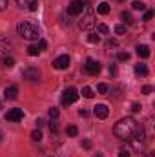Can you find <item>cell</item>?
Masks as SVG:
<instances>
[{
	"mask_svg": "<svg viewBox=\"0 0 155 157\" xmlns=\"http://www.w3.org/2000/svg\"><path fill=\"white\" fill-rule=\"evenodd\" d=\"M135 128H137L135 119L126 117V119H120L115 126H113V133H115V137L122 139V141H131V139H133Z\"/></svg>",
	"mask_w": 155,
	"mask_h": 157,
	"instance_id": "6da1fadb",
	"label": "cell"
},
{
	"mask_svg": "<svg viewBox=\"0 0 155 157\" xmlns=\"http://www.w3.org/2000/svg\"><path fill=\"white\" fill-rule=\"evenodd\" d=\"M17 31H18V35H20L22 39H26V40H37L39 35H40L39 26H37L35 22H29V20H22V22L17 26Z\"/></svg>",
	"mask_w": 155,
	"mask_h": 157,
	"instance_id": "7a4b0ae2",
	"label": "cell"
},
{
	"mask_svg": "<svg viewBox=\"0 0 155 157\" xmlns=\"http://www.w3.org/2000/svg\"><path fill=\"white\" fill-rule=\"evenodd\" d=\"M84 9H86V15L82 17V20L78 22V28L80 29H84V31H88V29H91L93 26H95V13L89 9V6L86 4L84 6Z\"/></svg>",
	"mask_w": 155,
	"mask_h": 157,
	"instance_id": "3957f363",
	"label": "cell"
},
{
	"mask_svg": "<svg viewBox=\"0 0 155 157\" xmlns=\"http://www.w3.org/2000/svg\"><path fill=\"white\" fill-rule=\"evenodd\" d=\"M78 95H80V93H78L75 88H66V90H64V93H62V97H60L62 106H70V104L77 102Z\"/></svg>",
	"mask_w": 155,
	"mask_h": 157,
	"instance_id": "277c9868",
	"label": "cell"
},
{
	"mask_svg": "<svg viewBox=\"0 0 155 157\" xmlns=\"http://www.w3.org/2000/svg\"><path fill=\"white\" fill-rule=\"evenodd\" d=\"M84 70L89 73V75H99L100 73V62L99 60H95V59H88L86 60V64H84Z\"/></svg>",
	"mask_w": 155,
	"mask_h": 157,
	"instance_id": "5b68a950",
	"label": "cell"
},
{
	"mask_svg": "<svg viewBox=\"0 0 155 157\" xmlns=\"http://www.w3.org/2000/svg\"><path fill=\"white\" fill-rule=\"evenodd\" d=\"M22 77H24V80H28V82H37V80L40 78L39 68H33V66L26 68V70L22 71Z\"/></svg>",
	"mask_w": 155,
	"mask_h": 157,
	"instance_id": "8992f818",
	"label": "cell"
},
{
	"mask_svg": "<svg viewBox=\"0 0 155 157\" xmlns=\"http://www.w3.org/2000/svg\"><path fill=\"white\" fill-rule=\"evenodd\" d=\"M82 9H84V2H82V0H71V2L68 4V15H71V17L80 15Z\"/></svg>",
	"mask_w": 155,
	"mask_h": 157,
	"instance_id": "52a82bcc",
	"label": "cell"
},
{
	"mask_svg": "<svg viewBox=\"0 0 155 157\" xmlns=\"http://www.w3.org/2000/svg\"><path fill=\"white\" fill-rule=\"evenodd\" d=\"M6 119H7L9 122H18V121L24 119V112H22L20 108H13V110H9V112L6 113Z\"/></svg>",
	"mask_w": 155,
	"mask_h": 157,
	"instance_id": "ba28073f",
	"label": "cell"
},
{
	"mask_svg": "<svg viewBox=\"0 0 155 157\" xmlns=\"http://www.w3.org/2000/svg\"><path fill=\"white\" fill-rule=\"evenodd\" d=\"M68 66H70V57L68 55H60V57H57L53 60V68L55 70H66Z\"/></svg>",
	"mask_w": 155,
	"mask_h": 157,
	"instance_id": "9c48e42d",
	"label": "cell"
},
{
	"mask_svg": "<svg viewBox=\"0 0 155 157\" xmlns=\"http://www.w3.org/2000/svg\"><path fill=\"white\" fill-rule=\"evenodd\" d=\"M93 113H95V117L97 119H106L108 117V113H110V110H108L106 104H97V106L93 108Z\"/></svg>",
	"mask_w": 155,
	"mask_h": 157,
	"instance_id": "30bf717a",
	"label": "cell"
},
{
	"mask_svg": "<svg viewBox=\"0 0 155 157\" xmlns=\"http://www.w3.org/2000/svg\"><path fill=\"white\" fill-rule=\"evenodd\" d=\"M6 99H9V101H15L17 97H18V86H15V84H11V86H7L6 88Z\"/></svg>",
	"mask_w": 155,
	"mask_h": 157,
	"instance_id": "8fae6325",
	"label": "cell"
},
{
	"mask_svg": "<svg viewBox=\"0 0 155 157\" xmlns=\"http://www.w3.org/2000/svg\"><path fill=\"white\" fill-rule=\"evenodd\" d=\"M17 4L20 7H28L29 11H37V7H39L37 0H17Z\"/></svg>",
	"mask_w": 155,
	"mask_h": 157,
	"instance_id": "7c38bea8",
	"label": "cell"
},
{
	"mask_svg": "<svg viewBox=\"0 0 155 157\" xmlns=\"http://www.w3.org/2000/svg\"><path fill=\"white\" fill-rule=\"evenodd\" d=\"M150 53H152V51H150V48H148L146 44H139V46H137V55H139L141 59H148Z\"/></svg>",
	"mask_w": 155,
	"mask_h": 157,
	"instance_id": "4fadbf2b",
	"label": "cell"
},
{
	"mask_svg": "<svg viewBox=\"0 0 155 157\" xmlns=\"http://www.w3.org/2000/svg\"><path fill=\"white\" fill-rule=\"evenodd\" d=\"M144 137H146V133H144L142 124H137V128H135V132H133V139H135V141H144Z\"/></svg>",
	"mask_w": 155,
	"mask_h": 157,
	"instance_id": "5bb4252c",
	"label": "cell"
},
{
	"mask_svg": "<svg viewBox=\"0 0 155 157\" xmlns=\"http://www.w3.org/2000/svg\"><path fill=\"white\" fill-rule=\"evenodd\" d=\"M135 73H137V75H141V77H146V75H148V66H146V64H142V62L135 64Z\"/></svg>",
	"mask_w": 155,
	"mask_h": 157,
	"instance_id": "9a60e30c",
	"label": "cell"
},
{
	"mask_svg": "<svg viewBox=\"0 0 155 157\" xmlns=\"http://www.w3.org/2000/svg\"><path fill=\"white\" fill-rule=\"evenodd\" d=\"M110 9H112V7H110V4H108V2H100V4L97 6V13H100V15H108V13H110Z\"/></svg>",
	"mask_w": 155,
	"mask_h": 157,
	"instance_id": "2e32d148",
	"label": "cell"
},
{
	"mask_svg": "<svg viewBox=\"0 0 155 157\" xmlns=\"http://www.w3.org/2000/svg\"><path fill=\"white\" fill-rule=\"evenodd\" d=\"M39 53H40V49L37 48V44H33V46L28 48V55H29V57H37Z\"/></svg>",
	"mask_w": 155,
	"mask_h": 157,
	"instance_id": "e0dca14e",
	"label": "cell"
},
{
	"mask_svg": "<svg viewBox=\"0 0 155 157\" xmlns=\"http://www.w3.org/2000/svg\"><path fill=\"white\" fill-rule=\"evenodd\" d=\"M131 7H133V9H137V11H144V9H146V4H144V2H139V0H135V2L131 4Z\"/></svg>",
	"mask_w": 155,
	"mask_h": 157,
	"instance_id": "ac0fdd59",
	"label": "cell"
},
{
	"mask_svg": "<svg viewBox=\"0 0 155 157\" xmlns=\"http://www.w3.org/2000/svg\"><path fill=\"white\" fill-rule=\"evenodd\" d=\"M82 97L91 99V97H93V90H91L89 86H84V88H82Z\"/></svg>",
	"mask_w": 155,
	"mask_h": 157,
	"instance_id": "d6986e66",
	"label": "cell"
},
{
	"mask_svg": "<svg viewBox=\"0 0 155 157\" xmlns=\"http://www.w3.org/2000/svg\"><path fill=\"white\" fill-rule=\"evenodd\" d=\"M120 18H122V20H124L126 24H131V22H133V18H131V15H130L128 11H122V13H120Z\"/></svg>",
	"mask_w": 155,
	"mask_h": 157,
	"instance_id": "ffe728a7",
	"label": "cell"
},
{
	"mask_svg": "<svg viewBox=\"0 0 155 157\" xmlns=\"http://www.w3.org/2000/svg\"><path fill=\"white\" fill-rule=\"evenodd\" d=\"M108 31H110V28H108L106 24H99V26H97V33H100V35H108Z\"/></svg>",
	"mask_w": 155,
	"mask_h": 157,
	"instance_id": "44dd1931",
	"label": "cell"
},
{
	"mask_svg": "<svg viewBox=\"0 0 155 157\" xmlns=\"http://www.w3.org/2000/svg\"><path fill=\"white\" fill-rule=\"evenodd\" d=\"M99 40H100V37H99L97 33H89V35H88V42H89V44H99Z\"/></svg>",
	"mask_w": 155,
	"mask_h": 157,
	"instance_id": "7402d4cb",
	"label": "cell"
},
{
	"mask_svg": "<svg viewBox=\"0 0 155 157\" xmlns=\"http://www.w3.org/2000/svg\"><path fill=\"white\" fill-rule=\"evenodd\" d=\"M31 141H35V143H40V141H42V133H40V130L31 132Z\"/></svg>",
	"mask_w": 155,
	"mask_h": 157,
	"instance_id": "603a6c76",
	"label": "cell"
},
{
	"mask_svg": "<svg viewBox=\"0 0 155 157\" xmlns=\"http://www.w3.org/2000/svg\"><path fill=\"white\" fill-rule=\"evenodd\" d=\"M4 66L6 68H13L15 66V59L13 57H4Z\"/></svg>",
	"mask_w": 155,
	"mask_h": 157,
	"instance_id": "cb8c5ba5",
	"label": "cell"
},
{
	"mask_svg": "<svg viewBox=\"0 0 155 157\" xmlns=\"http://www.w3.org/2000/svg\"><path fill=\"white\" fill-rule=\"evenodd\" d=\"M66 132H68V135H70V137H75V135L78 133V128H77V126H68V130H66Z\"/></svg>",
	"mask_w": 155,
	"mask_h": 157,
	"instance_id": "d4e9b609",
	"label": "cell"
},
{
	"mask_svg": "<svg viewBox=\"0 0 155 157\" xmlns=\"http://www.w3.org/2000/svg\"><path fill=\"white\" fill-rule=\"evenodd\" d=\"M115 33L117 35H124V33H126V26H124V24H117L115 26Z\"/></svg>",
	"mask_w": 155,
	"mask_h": 157,
	"instance_id": "484cf974",
	"label": "cell"
},
{
	"mask_svg": "<svg viewBox=\"0 0 155 157\" xmlns=\"http://www.w3.org/2000/svg\"><path fill=\"white\" fill-rule=\"evenodd\" d=\"M117 59H119V60H120V62H126V60H128V59H130V53H128V51H120V53H119V57H117Z\"/></svg>",
	"mask_w": 155,
	"mask_h": 157,
	"instance_id": "4316f807",
	"label": "cell"
},
{
	"mask_svg": "<svg viewBox=\"0 0 155 157\" xmlns=\"http://www.w3.org/2000/svg\"><path fill=\"white\" fill-rule=\"evenodd\" d=\"M97 90H99V93H108V84H104V82H100V84L97 86Z\"/></svg>",
	"mask_w": 155,
	"mask_h": 157,
	"instance_id": "83f0119b",
	"label": "cell"
},
{
	"mask_svg": "<svg viewBox=\"0 0 155 157\" xmlns=\"http://www.w3.org/2000/svg\"><path fill=\"white\" fill-rule=\"evenodd\" d=\"M47 113H49V117H51V119H57V117H59V108H49V112H47Z\"/></svg>",
	"mask_w": 155,
	"mask_h": 157,
	"instance_id": "f1b7e54d",
	"label": "cell"
},
{
	"mask_svg": "<svg viewBox=\"0 0 155 157\" xmlns=\"http://www.w3.org/2000/svg\"><path fill=\"white\" fill-rule=\"evenodd\" d=\"M141 91H142L144 95H150V93L153 91V88H152V86H142V90H141Z\"/></svg>",
	"mask_w": 155,
	"mask_h": 157,
	"instance_id": "f546056e",
	"label": "cell"
},
{
	"mask_svg": "<svg viewBox=\"0 0 155 157\" xmlns=\"http://www.w3.org/2000/svg\"><path fill=\"white\" fill-rule=\"evenodd\" d=\"M106 48L110 49V48H117V40H108L106 42Z\"/></svg>",
	"mask_w": 155,
	"mask_h": 157,
	"instance_id": "4dcf8cb0",
	"label": "cell"
},
{
	"mask_svg": "<svg viewBox=\"0 0 155 157\" xmlns=\"http://www.w3.org/2000/svg\"><path fill=\"white\" fill-rule=\"evenodd\" d=\"M152 17H153V11H146V13H144V17H142V20H150Z\"/></svg>",
	"mask_w": 155,
	"mask_h": 157,
	"instance_id": "1f68e13d",
	"label": "cell"
},
{
	"mask_svg": "<svg viewBox=\"0 0 155 157\" xmlns=\"http://www.w3.org/2000/svg\"><path fill=\"white\" fill-rule=\"evenodd\" d=\"M131 112H133V113H137V112H141V104H139V102H135V104L131 106Z\"/></svg>",
	"mask_w": 155,
	"mask_h": 157,
	"instance_id": "d6a6232c",
	"label": "cell"
},
{
	"mask_svg": "<svg viewBox=\"0 0 155 157\" xmlns=\"http://www.w3.org/2000/svg\"><path fill=\"white\" fill-rule=\"evenodd\" d=\"M7 4H9V0H0V11H4L7 7Z\"/></svg>",
	"mask_w": 155,
	"mask_h": 157,
	"instance_id": "836d02e7",
	"label": "cell"
},
{
	"mask_svg": "<svg viewBox=\"0 0 155 157\" xmlns=\"http://www.w3.org/2000/svg\"><path fill=\"white\" fill-rule=\"evenodd\" d=\"M119 157H130V152H128V150H124V148H122V150H120V152H119Z\"/></svg>",
	"mask_w": 155,
	"mask_h": 157,
	"instance_id": "e575fe53",
	"label": "cell"
},
{
	"mask_svg": "<svg viewBox=\"0 0 155 157\" xmlns=\"http://www.w3.org/2000/svg\"><path fill=\"white\" fill-rule=\"evenodd\" d=\"M82 146H84L86 150H89V148H91V141H88V139H86V141L82 143Z\"/></svg>",
	"mask_w": 155,
	"mask_h": 157,
	"instance_id": "d590c367",
	"label": "cell"
},
{
	"mask_svg": "<svg viewBox=\"0 0 155 157\" xmlns=\"http://www.w3.org/2000/svg\"><path fill=\"white\" fill-rule=\"evenodd\" d=\"M110 73H112V75H115V73H117V68H115V64H110Z\"/></svg>",
	"mask_w": 155,
	"mask_h": 157,
	"instance_id": "8d00e7d4",
	"label": "cell"
},
{
	"mask_svg": "<svg viewBox=\"0 0 155 157\" xmlns=\"http://www.w3.org/2000/svg\"><path fill=\"white\" fill-rule=\"evenodd\" d=\"M78 115H80V117H86V115H88V112H86V110H78Z\"/></svg>",
	"mask_w": 155,
	"mask_h": 157,
	"instance_id": "74e56055",
	"label": "cell"
},
{
	"mask_svg": "<svg viewBox=\"0 0 155 157\" xmlns=\"http://www.w3.org/2000/svg\"><path fill=\"white\" fill-rule=\"evenodd\" d=\"M37 126H39V128L40 126H44V119H39V121H37Z\"/></svg>",
	"mask_w": 155,
	"mask_h": 157,
	"instance_id": "f35d334b",
	"label": "cell"
},
{
	"mask_svg": "<svg viewBox=\"0 0 155 157\" xmlns=\"http://www.w3.org/2000/svg\"><path fill=\"white\" fill-rule=\"evenodd\" d=\"M0 110H2V102H0Z\"/></svg>",
	"mask_w": 155,
	"mask_h": 157,
	"instance_id": "ab89813d",
	"label": "cell"
},
{
	"mask_svg": "<svg viewBox=\"0 0 155 157\" xmlns=\"http://www.w3.org/2000/svg\"><path fill=\"white\" fill-rule=\"evenodd\" d=\"M0 141H2V133H0Z\"/></svg>",
	"mask_w": 155,
	"mask_h": 157,
	"instance_id": "60d3db41",
	"label": "cell"
},
{
	"mask_svg": "<svg viewBox=\"0 0 155 157\" xmlns=\"http://www.w3.org/2000/svg\"><path fill=\"white\" fill-rule=\"evenodd\" d=\"M119 2H124V0H119Z\"/></svg>",
	"mask_w": 155,
	"mask_h": 157,
	"instance_id": "b9f144b4",
	"label": "cell"
}]
</instances>
